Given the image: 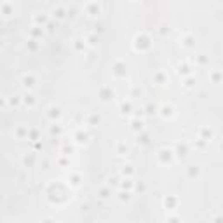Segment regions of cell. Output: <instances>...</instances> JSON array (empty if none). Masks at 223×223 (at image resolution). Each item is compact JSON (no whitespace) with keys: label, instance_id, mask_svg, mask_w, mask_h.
Segmentation results:
<instances>
[{"label":"cell","instance_id":"1","mask_svg":"<svg viewBox=\"0 0 223 223\" xmlns=\"http://www.w3.org/2000/svg\"><path fill=\"white\" fill-rule=\"evenodd\" d=\"M23 85H25V87H28V89H32V87L35 85V77L32 75V73L25 75V77H23Z\"/></svg>","mask_w":223,"mask_h":223},{"label":"cell","instance_id":"2","mask_svg":"<svg viewBox=\"0 0 223 223\" xmlns=\"http://www.w3.org/2000/svg\"><path fill=\"white\" fill-rule=\"evenodd\" d=\"M52 12H54V16H58V18H63V16H65V14H63V11H61V9H58V11H56V9H54Z\"/></svg>","mask_w":223,"mask_h":223},{"label":"cell","instance_id":"3","mask_svg":"<svg viewBox=\"0 0 223 223\" xmlns=\"http://www.w3.org/2000/svg\"><path fill=\"white\" fill-rule=\"evenodd\" d=\"M25 101L32 105V103H33V96H26V98H25Z\"/></svg>","mask_w":223,"mask_h":223}]
</instances>
